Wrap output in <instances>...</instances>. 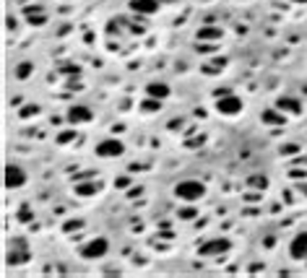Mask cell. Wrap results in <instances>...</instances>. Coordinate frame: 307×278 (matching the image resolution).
I'll use <instances>...</instances> for the list:
<instances>
[{"label":"cell","mask_w":307,"mask_h":278,"mask_svg":"<svg viewBox=\"0 0 307 278\" xmlns=\"http://www.w3.org/2000/svg\"><path fill=\"white\" fill-rule=\"evenodd\" d=\"M216 112L219 115H226V117H235L242 112V99L235 97V94H221L216 99Z\"/></svg>","instance_id":"obj_3"},{"label":"cell","mask_w":307,"mask_h":278,"mask_svg":"<svg viewBox=\"0 0 307 278\" xmlns=\"http://www.w3.org/2000/svg\"><path fill=\"white\" fill-rule=\"evenodd\" d=\"M79 252H81V257H84V260H97V257H104L107 252H110V242H107L104 237H94V239H89Z\"/></svg>","instance_id":"obj_2"},{"label":"cell","mask_w":307,"mask_h":278,"mask_svg":"<svg viewBox=\"0 0 307 278\" xmlns=\"http://www.w3.org/2000/svg\"><path fill=\"white\" fill-rule=\"evenodd\" d=\"M68 120L73 122V125H81V122H91V120H94V115H91L89 107H70Z\"/></svg>","instance_id":"obj_7"},{"label":"cell","mask_w":307,"mask_h":278,"mask_svg":"<svg viewBox=\"0 0 307 278\" xmlns=\"http://www.w3.org/2000/svg\"><path fill=\"white\" fill-rule=\"evenodd\" d=\"M219 37H221V29H216V26H206L198 32V39H219Z\"/></svg>","instance_id":"obj_13"},{"label":"cell","mask_w":307,"mask_h":278,"mask_svg":"<svg viewBox=\"0 0 307 278\" xmlns=\"http://www.w3.org/2000/svg\"><path fill=\"white\" fill-rule=\"evenodd\" d=\"M229 250V239H211L206 244H201V250H198V255H203V257H211V255H221Z\"/></svg>","instance_id":"obj_6"},{"label":"cell","mask_w":307,"mask_h":278,"mask_svg":"<svg viewBox=\"0 0 307 278\" xmlns=\"http://www.w3.org/2000/svg\"><path fill=\"white\" fill-rule=\"evenodd\" d=\"M263 122H268V125H279V122H284V115H276V110H268V112H263Z\"/></svg>","instance_id":"obj_15"},{"label":"cell","mask_w":307,"mask_h":278,"mask_svg":"<svg viewBox=\"0 0 307 278\" xmlns=\"http://www.w3.org/2000/svg\"><path fill=\"white\" fill-rule=\"evenodd\" d=\"M289 252H291V257H294V260H304L307 257V234L294 237V242H291V247H289Z\"/></svg>","instance_id":"obj_8"},{"label":"cell","mask_w":307,"mask_h":278,"mask_svg":"<svg viewBox=\"0 0 307 278\" xmlns=\"http://www.w3.org/2000/svg\"><path fill=\"white\" fill-rule=\"evenodd\" d=\"M130 8H133L135 13H143V16H151V13H157V11H159V3H157V0H133V3H130Z\"/></svg>","instance_id":"obj_9"},{"label":"cell","mask_w":307,"mask_h":278,"mask_svg":"<svg viewBox=\"0 0 307 278\" xmlns=\"http://www.w3.org/2000/svg\"><path fill=\"white\" fill-rule=\"evenodd\" d=\"M146 91H148L151 99H167V97H170V86H167V83H148Z\"/></svg>","instance_id":"obj_11"},{"label":"cell","mask_w":307,"mask_h":278,"mask_svg":"<svg viewBox=\"0 0 307 278\" xmlns=\"http://www.w3.org/2000/svg\"><path fill=\"white\" fill-rule=\"evenodd\" d=\"M32 63H21V65H16V78H29V73H32Z\"/></svg>","instance_id":"obj_16"},{"label":"cell","mask_w":307,"mask_h":278,"mask_svg":"<svg viewBox=\"0 0 307 278\" xmlns=\"http://www.w3.org/2000/svg\"><path fill=\"white\" fill-rule=\"evenodd\" d=\"M122 151H125V146H122L117 138H104V141L97 143V156H102V159H115Z\"/></svg>","instance_id":"obj_4"},{"label":"cell","mask_w":307,"mask_h":278,"mask_svg":"<svg viewBox=\"0 0 307 278\" xmlns=\"http://www.w3.org/2000/svg\"><path fill=\"white\" fill-rule=\"evenodd\" d=\"M73 135H75V133H70V130H65L63 135H60V138H57V141H60V143H68V141H70V138H73Z\"/></svg>","instance_id":"obj_18"},{"label":"cell","mask_w":307,"mask_h":278,"mask_svg":"<svg viewBox=\"0 0 307 278\" xmlns=\"http://www.w3.org/2000/svg\"><path fill=\"white\" fill-rule=\"evenodd\" d=\"M26 184V172L21 166H16V164H8L6 166V188L8 190H19V188H24Z\"/></svg>","instance_id":"obj_5"},{"label":"cell","mask_w":307,"mask_h":278,"mask_svg":"<svg viewBox=\"0 0 307 278\" xmlns=\"http://www.w3.org/2000/svg\"><path fill=\"white\" fill-rule=\"evenodd\" d=\"M279 110L297 115V112L302 110V107H299V102H297V99H291V97H281V99H279Z\"/></svg>","instance_id":"obj_12"},{"label":"cell","mask_w":307,"mask_h":278,"mask_svg":"<svg viewBox=\"0 0 307 278\" xmlns=\"http://www.w3.org/2000/svg\"><path fill=\"white\" fill-rule=\"evenodd\" d=\"M175 195L182 203H198V200L206 195V188L198 179H182L175 184Z\"/></svg>","instance_id":"obj_1"},{"label":"cell","mask_w":307,"mask_h":278,"mask_svg":"<svg viewBox=\"0 0 307 278\" xmlns=\"http://www.w3.org/2000/svg\"><path fill=\"white\" fill-rule=\"evenodd\" d=\"M180 219H185V221L195 219V211H193V208H182V211H180Z\"/></svg>","instance_id":"obj_17"},{"label":"cell","mask_w":307,"mask_h":278,"mask_svg":"<svg viewBox=\"0 0 307 278\" xmlns=\"http://www.w3.org/2000/svg\"><path fill=\"white\" fill-rule=\"evenodd\" d=\"M299 190H302V193L307 195V184H299Z\"/></svg>","instance_id":"obj_19"},{"label":"cell","mask_w":307,"mask_h":278,"mask_svg":"<svg viewBox=\"0 0 307 278\" xmlns=\"http://www.w3.org/2000/svg\"><path fill=\"white\" fill-rule=\"evenodd\" d=\"M75 193L79 195H84V198H89V195H94V193H99V184H75Z\"/></svg>","instance_id":"obj_14"},{"label":"cell","mask_w":307,"mask_h":278,"mask_svg":"<svg viewBox=\"0 0 307 278\" xmlns=\"http://www.w3.org/2000/svg\"><path fill=\"white\" fill-rule=\"evenodd\" d=\"M26 21L34 24V26H42L44 21H47V13L39 11V6H32V8H26Z\"/></svg>","instance_id":"obj_10"}]
</instances>
